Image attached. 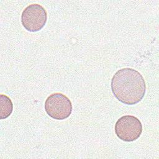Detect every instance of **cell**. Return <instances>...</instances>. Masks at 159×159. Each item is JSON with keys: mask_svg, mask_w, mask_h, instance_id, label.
<instances>
[{"mask_svg": "<svg viewBox=\"0 0 159 159\" xmlns=\"http://www.w3.org/2000/svg\"><path fill=\"white\" fill-rule=\"evenodd\" d=\"M47 20L46 10L39 4H32L26 7L21 15L24 27L30 32H37L45 25Z\"/></svg>", "mask_w": 159, "mask_h": 159, "instance_id": "4", "label": "cell"}, {"mask_svg": "<svg viewBox=\"0 0 159 159\" xmlns=\"http://www.w3.org/2000/svg\"><path fill=\"white\" fill-rule=\"evenodd\" d=\"M111 90L120 102L134 105L140 102L146 92V84L142 75L137 70L125 68L118 70L111 80Z\"/></svg>", "mask_w": 159, "mask_h": 159, "instance_id": "1", "label": "cell"}, {"mask_svg": "<svg viewBox=\"0 0 159 159\" xmlns=\"http://www.w3.org/2000/svg\"><path fill=\"white\" fill-rule=\"evenodd\" d=\"M0 118L1 119H6L12 112L13 104L10 98L6 95H0Z\"/></svg>", "mask_w": 159, "mask_h": 159, "instance_id": "5", "label": "cell"}, {"mask_svg": "<svg viewBox=\"0 0 159 159\" xmlns=\"http://www.w3.org/2000/svg\"><path fill=\"white\" fill-rule=\"evenodd\" d=\"M72 109L71 101L62 93H53L45 102V112L54 119L63 120L68 118L71 114Z\"/></svg>", "mask_w": 159, "mask_h": 159, "instance_id": "2", "label": "cell"}, {"mask_svg": "<svg viewBox=\"0 0 159 159\" xmlns=\"http://www.w3.org/2000/svg\"><path fill=\"white\" fill-rule=\"evenodd\" d=\"M116 135L125 142H132L139 138L142 132V125L138 118L126 115L118 119L115 124Z\"/></svg>", "mask_w": 159, "mask_h": 159, "instance_id": "3", "label": "cell"}]
</instances>
